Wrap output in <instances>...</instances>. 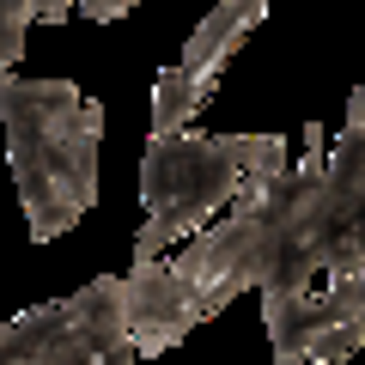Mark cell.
I'll return each instance as SVG.
<instances>
[{"mask_svg":"<svg viewBox=\"0 0 365 365\" xmlns=\"http://www.w3.org/2000/svg\"><path fill=\"white\" fill-rule=\"evenodd\" d=\"M353 262H365V86H353L335 146L304 122V158L250 182L213 232L170 256V274L207 323L237 292H299Z\"/></svg>","mask_w":365,"mask_h":365,"instance_id":"obj_1","label":"cell"},{"mask_svg":"<svg viewBox=\"0 0 365 365\" xmlns=\"http://www.w3.org/2000/svg\"><path fill=\"white\" fill-rule=\"evenodd\" d=\"M0 128L25 225L37 244L73 232L98 201V146L104 110L67 79L0 73Z\"/></svg>","mask_w":365,"mask_h":365,"instance_id":"obj_2","label":"cell"},{"mask_svg":"<svg viewBox=\"0 0 365 365\" xmlns=\"http://www.w3.org/2000/svg\"><path fill=\"white\" fill-rule=\"evenodd\" d=\"M292 165V146L280 134H153L140 158V201L146 220L134 232V262L165 256L170 244L207 232L213 213H225L250 182Z\"/></svg>","mask_w":365,"mask_h":365,"instance_id":"obj_3","label":"cell"},{"mask_svg":"<svg viewBox=\"0 0 365 365\" xmlns=\"http://www.w3.org/2000/svg\"><path fill=\"white\" fill-rule=\"evenodd\" d=\"M140 347L128 335V287L98 274L79 292L31 304L0 323V365H134Z\"/></svg>","mask_w":365,"mask_h":365,"instance_id":"obj_4","label":"cell"},{"mask_svg":"<svg viewBox=\"0 0 365 365\" xmlns=\"http://www.w3.org/2000/svg\"><path fill=\"white\" fill-rule=\"evenodd\" d=\"M262 323L280 365H347L365 347V323L329 287L262 292Z\"/></svg>","mask_w":365,"mask_h":365,"instance_id":"obj_5","label":"cell"},{"mask_svg":"<svg viewBox=\"0 0 365 365\" xmlns=\"http://www.w3.org/2000/svg\"><path fill=\"white\" fill-rule=\"evenodd\" d=\"M122 287H128V335H134V347H140V359L189 341V329L201 323V311L189 304V292L177 287V274H170L165 256L134 262V268L122 274Z\"/></svg>","mask_w":365,"mask_h":365,"instance_id":"obj_6","label":"cell"},{"mask_svg":"<svg viewBox=\"0 0 365 365\" xmlns=\"http://www.w3.org/2000/svg\"><path fill=\"white\" fill-rule=\"evenodd\" d=\"M262 19H268V0H220V6L189 31L177 67H189V73H201V79H220L225 61L237 55V43H244Z\"/></svg>","mask_w":365,"mask_h":365,"instance_id":"obj_7","label":"cell"},{"mask_svg":"<svg viewBox=\"0 0 365 365\" xmlns=\"http://www.w3.org/2000/svg\"><path fill=\"white\" fill-rule=\"evenodd\" d=\"M213 86L220 79H201L189 67H158V79H153V134H182L195 122V110L213 98Z\"/></svg>","mask_w":365,"mask_h":365,"instance_id":"obj_8","label":"cell"},{"mask_svg":"<svg viewBox=\"0 0 365 365\" xmlns=\"http://www.w3.org/2000/svg\"><path fill=\"white\" fill-rule=\"evenodd\" d=\"M134 13V0H122ZM73 0H0V73H13V61L25 55V31L31 25H67Z\"/></svg>","mask_w":365,"mask_h":365,"instance_id":"obj_9","label":"cell"}]
</instances>
